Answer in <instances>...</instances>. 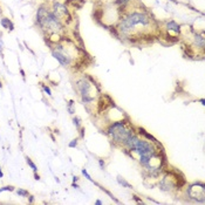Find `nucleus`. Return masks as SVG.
<instances>
[{
    "instance_id": "1",
    "label": "nucleus",
    "mask_w": 205,
    "mask_h": 205,
    "mask_svg": "<svg viewBox=\"0 0 205 205\" xmlns=\"http://www.w3.org/2000/svg\"><path fill=\"white\" fill-rule=\"evenodd\" d=\"M36 21L44 31H47L49 33H59L62 31V22L61 20L48 8L44 6H40L36 13Z\"/></svg>"
},
{
    "instance_id": "2",
    "label": "nucleus",
    "mask_w": 205,
    "mask_h": 205,
    "mask_svg": "<svg viewBox=\"0 0 205 205\" xmlns=\"http://www.w3.org/2000/svg\"><path fill=\"white\" fill-rule=\"evenodd\" d=\"M150 17L144 12H134V13L128 14L123 19L120 21L119 29L120 33L129 34L132 29L139 25L142 26H148L150 24Z\"/></svg>"
},
{
    "instance_id": "3",
    "label": "nucleus",
    "mask_w": 205,
    "mask_h": 205,
    "mask_svg": "<svg viewBox=\"0 0 205 205\" xmlns=\"http://www.w3.org/2000/svg\"><path fill=\"white\" fill-rule=\"evenodd\" d=\"M132 134H134L132 130L127 129L126 122H122V121L112 123L108 129V135L112 137V141L116 143H121L123 146L126 144L127 139H129Z\"/></svg>"
},
{
    "instance_id": "4",
    "label": "nucleus",
    "mask_w": 205,
    "mask_h": 205,
    "mask_svg": "<svg viewBox=\"0 0 205 205\" xmlns=\"http://www.w3.org/2000/svg\"><path fill=\"white\" fill-rule=\"evenodd\" d=\"M76 89L79 94L81 95V100L82 103L87 104L94 101V96H92V83L87 79H80L76 82Z\"/></svg>"
},
{
    "instance_id": "5",
    "label": "nucleus",
    "mask_w": 205,
    "mask_h": 205,
    "mask_svg": "<svg viewBox=\"0 0 205 205\" xmlns=\"http://www.w3.org/2000/svg\"><path fill=\"white\" fill-rule=\"evenodd\" d=\"M52 54H53L54 58L60 62V65H62L63 67H69L72 61H73L72 56L68 53H66L63 46H61V45L55 46V48L52 51Z\"/></svg>"
},
{
    "instance_id": "6",
    "label": "nucleus",
    "mask_w": 205,
    "mask_h": 205,
    "mask_svg": "<svg viewBox=\"0 0 205 205\" xmlns=\"http://www.w3.org/2000/svg\"><path fill=\"white\" fill-rule=\"evenodd\" d=\"M165 28L168 32H175V33H179V32H180V26H179L176 21H173V20L169 21V22L166 24Z\"/></svg>"
},
{
    "instance_id": "7",
    "label": "nucleus",
    "mask_w": 205,
    "mask_h": 205,
    "mask_svg": "<svg viewBox=\"0 0 205 205\" xmlns=\"http://www.w3.org/2000/svg\"><path fill=\"white\" fill-rule=\"evenodd\" d=\"M109 106H114V104H112V103H108V102L104 101V95H103V96H101L100 100H99V103H97V110H99V112H102L103 110H106Z\"/></svg>"
},
{
    "instance_id": "8",
    "label": "nucleus",
    "mask_w": 205,
    "mask_h": 205,
    "mask_svg": "<svg viewBox=\"0 0 205 205\" xmlns=\"http://www.w3.org/2000/svg\"><path fill=\"white\" fill-rule=\"evenodd\" d=\"M0 24H1V26L4 27V28H6L8 31H13L14 29L13 22L9 19H7V18H2V19L0 20Z\"/></svg>"
},
{
    "instance_id": "9",
    "label": "nucleus",
    "mask_w": 205,
    "mask_h": 205,
    "mask_svg": "<svg viewBox=\"0 0 205 205\" xmlns=\"http://www.w3.org/2000/svg\"><path fill=\"white\" fill-rule=\"evenodd\" d=\"M195 46H197L200 49L204 48V36L203 35L196 34V36H195Z\"/></svg>"
},
{
    "instance_id": "10",
    "label": "nucleus",
    "mask_w": 205,
    "mask_h": 205,
    "mask_svg": "<svg viewBox=\"0 0 205 205\" xmlns=\"http://www.w3.org/2000/svg\"><path fill=\"white\" fill-rule=\"evenodd\" d=\"M139 134H142V135H144V136H146L148 139H151V142H154V143H157V139H155L154 136H151L150 134H148V132H146V130L143 129V128H139Z\"/></svg>"
},
{
    "instance_id": "11",
    "label": "nucleus",
    "mask_w": 205,
    "mask_h": 205,
    "mask_svg": "<svg viewBox=\"0 0 205 205\" xmlns=\"http://www.w3.org/2000/svg\"><path fill=\"white\" fill-rule=\"evenodd\" d=\"M26 162H27V164L31 166V169L33 170V172H36V171H38V168H36V165L34 164V162L31 158H29V157H26Z\"/></svg>"
},
{
    "instance_id": "12",
    "label": "nucleus",
    "mask_w": 205,
    "mask_h": 205,
    "mask_svg": "<svg viewBox=\"0 0 205 205\" xmlns=\"http://www.w3.org/2000/svg\"><path fill=\"white\" fill-rule=\"evenodd\" d=\"M117 182H119L120 184H121V185H123L124 186V188H129V189H130V188H132L131 185H130V184H129V183H128V182H127L126 179L124 178H122V177H117Z\"/></svg>"
},
{
    "instance_id": "13",
    "label": "nucleus",
    "mask_w": 205,
    "mask_h": 205,
    "mask_svg": "<svg viewBox=\"0 0 205 205\" xmlns=\"http://www.w3.org/2000/svg\"><path fill=\"white\" fill-rule=\"evenodd\" d=\"M17 193H18L19 197H27V196H29V192L27 191V190H24V189H18Z\"/></svg>"
},
{
    "instance_id": "14",
    "label": "nucleus",
    "mask_w": 205,
    "mask_h": 205,
    "mask_svg": "<svg viewBox=\"0 0 205 205\" xmlns=\"http://www.w3.org/2000/svg\"><path fill=\"white\" fill-rule=\"evenodd\" d=\"M73 122H74V126L76 127V129H78V130H80V129H81V119H80V117H78V116H75V117H74L73 119Z\"/></svg>"
},
{
    "instance_id": "15",
    "label": "nucleus",
    "mask_w": 205,
    "mask_h": 205,
    "mask_svg": "<svg viewBox=\"0 0 205 205\" xmlns=\"http://www.w3.org/2000/svg\"><path fill=\"white\" fill-rule=\"evenodd\" d=\"M129 1H130V0H115V4L121 7H124Z\"/></svg>"
},
{
    "instance_id": "16",
    "label": "nucleus",
    "mask_w": 205,
    "mask_h": 205,
    "mask_svg": "<svg viewBox=\"0 0 205 205\" xmlns=\"http://www.w3.org/2000/svg\"><path fill=\"white\" fill-rule=\"evenodd\" d=\"M41 87H42V89L45 90V93H46L48 96H52V90H51V88H49V87L46 86V85H42V83H41Z\"/></svg>"
},
{
    "instance_id": "17",
    "label": "nucleus",
    "mask_w": 205,
    "mask_h": 205,
    "mask_svg": "<svg viewBox=\"0 0 205 205\" xmlns=\"http://www.w3.org/2000/svg\"><path fill=\"white\" fill-rule=\"evenodd\" d=\"M14 190V186L12 185H6V186H4V188H0V192H2V191H13Z\"/></svg>"
},
{
    "instance_id": "18",
    "label": "nucleus",
    "mask_w": 205,
    "mask_h": 205,
    "mask_svg": "<svg viewBox=\"0 0 205 205\" xmlns=\"http://www.w3.org/2000/svg\"><path fill=\"white\" fill-rule=\"evenodd\" d=\"M73 101H69V103H68V112H69V114H74L75 112V110L73 109Z\"/></svg>"
},
{
    "instance_id": "19",
    "label": "nucleus",
    "mask_w": 205,
    "mask_h": 205,
    "mask_svg": "<svg viewBox=\"0 0 205 205\" xmlns=\"http://www.w3.org/2000/svg\"><path fill=\"white\" fill-rule=\"evenodd\" d=\"M82 173H83V176H86L87 179H89V180H93V179H92V177H90V175L87 172L86 169H82Z\"/></svg>"
},
{
    "instance_id": "20",
    "label": "nucleus",
    "mask_w": 205,
    "mask_h": 205,
    "mask_svg": "<svg viewBox=\"0 0 205 205\" xmlns=\"http://www.w3.org/2000/svg\"><path fill=\"white\" fill-rule=\"evenodd\" d=\"M78 146V139H73L70 143H69V148H75Z\"/></svg>"
},
{
    "instance_id": "21",
    "label": "nucleus",
    "mask_w": 205,
    "mask_h": 205,
    "mask_svg": "<svg viewBox=\"0 0 205 205\" xmlns=\"http://www.w3.org/2000/svg\"><path fill=\"white\" fill-rule=\"evenodd\" d=\"M99 164H100V168H101V169H104L106 163H104V161H103V159H99Z\"/></svg>"
},
{
    "instance_id": "22",
    "label": "nucleus",
    "mask_w": 205,
    "mask_h": 205,
    "mask_svg": "<svg viewBox=\"0 0 205 205\" xmlns=\"http://www.w3.org/2000/svg\"><path fill=\"white\" fill-rule=\"evenodd\" d=\"M28 203H34V196H29V200H28Z\"/></svg>"
},
{
    "instance_id": "23",
    "label": "nucleus",
    "mask_w": 205,
    "mask_h": 205,
    "mask_svg": "<svg viewBox=\"0 0 205 205\" xmlns=\"http://www.w3.org/2000/svg\"><path fill=\"white\" fill-rule=\"evenodd\" d=\"M34 177H35V179H36V180H40V176H39V173H36V172H34Z\"/></svg>"
},
{
    "instance_id": "24",
    "label": "nucleus",
    "mask_w": 205,
    "mask_h": 205,
    "mask_svg": "<svg viewBox=\"0 0 205 205\" xmlns=\"http://www.w3.org/2000/svg\"><path fill=\"white\" fill-rule=\"evenodd\" d=\"M95 204H96V205H102V204H103V203H102V202H101L100 199H97V200L95 202Z\"/></svg>"
},
{
    "instance_id": "25",
    "label": "nucleus",
    "mask_w": 205,
    "mask_h": 205,
    "mask_svg": "<svg viewBox=\"0 0 205 205\" xmlns=\"http://www.w3.org/2000/svg\"><path fill=\"white\" fill-rule=\"evenodd\" d=\"M2 177H4V173L1 171V168H0V178H2Z\"/></svg>"
},
{
    "instance_id": "26",
    "label": "nucleus",
    "mask_w": 205,
    "mask_h": 205,
    "mask_svg": "<svg viewBox=\"0 0 205 205\" xmlns=\"http://www.w3.org/2000/svg\"><path fill=\"white\" fill-rule=\"evenodd\" d=\"M73 186L74 188H79V185H78V184H75V183H73Z\"/></svg>"
},
{
    "instance_id": "27",
    "label": "nucleus",
    "mask_w": 205,
    "mask_h": 205,
    "mask_svg": "<svg viewBox=\"0 0 205 205\" xmlns=\"http://www.w3.org/2000/svg\"><path fill=\"white\" fill-rule=\"evenodd\" d=\"M1 87H2V83H1V81H0V88H1Z\"/></svg>"
},
{
    "instance_id": "28",
    "label": "nucleus",
    "mask_w": 205,
    "mask_h": 205,
    "mask_svg": "<svg viewBox=\"0 0 205 205\" xmlns=\"http://www.w3.org/2000/svg\"><path fill=\"white\" fill-rule=\"evenodd\" d=\"M2 13V11H1V6H0V14Z\"/></svg>"
}]
</instances>
